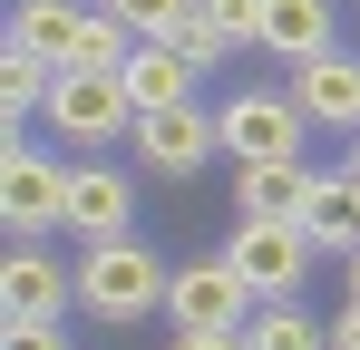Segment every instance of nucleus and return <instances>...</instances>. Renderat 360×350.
Returning a JSON list of instances; mask_svg holds the SVG:
<instances>
[{"label":"nucleus","mask_w":360,"mask_h":350,"mask_svg":"<svg viewBox=\"0 0 360 350\" xmlns=\"http://www.w3.org/2000/svg\"><path fill=\"white\" fill-rule=\"evenodd\" d=\"M166 263L136 243V233H98L88 253H78V311H98V321H146V311H166Z\"/></svg>","instance_id":"1"},{"label":"nucleus","mask_w":360,"mask_h":350,"mask_svg":"<svg viewBox=\"0 0 360 350\" xmlns=\"http://www.w3.org/2000/svg\"><path fill=\"white\" fill-rule=\"evenodd\" d=\"M224 253L243 263V283L263 292V302H302V273H311V253H321V243H311L302 214H243Z\"/></svg>","instance_id":"2"},{"label":"nucleus","mask_w":360,"mask_h":350,"mask_svg":"<svg viewBox=\"0 0 360 350\" xmlns=\"http://www.w3.org/2000/svg\"><path fill=\"white\" fill-rule=\"evenodd\" d=\"M253 311H263V292L243 283V263H234V253L185 263L176 283H166V321H176V331H243Z\"/></svg>","instance_id":"3"},{"label":"nucleus","mask_w":360,"mask_h":350,"mask_svg":"<svg viewBox=\"0 0 360 350\" xmlns=\"http://www.w3.org/2000/svg\"><path fill=\"white\" fill-rule=\"evenodd\" d=\"M39 117H59V136H78V146H117V136H136V98H127L117 68H59V88H49Z\"/></svg>","instance_id":"4"},{"label":"nucleus","mask_w":360,"mask_h":350,"mask_svg":"<svg viewBox=\"0 0 360 350\" xmlns=\"http://www.w3.org/2000/svg\"><path fill=\"white\" fill-rule=\"evenodd\" d=\"M224 117V156L234 166H273V156H302V136H311V108L302 98H283V88H243Z\"/></svg>","instance_id":"5"},{"label":"nucleus","mask_w":360,"mask_h":350,"mask_svg":"<svg viewBox=\"0 0 360 350\" xmlns=\"http://www.w3.org/2000/svg\"><path fill=\"white\" fill-rule=\"evenodd\" d=\"M214 146H224V117L214 108H136V166L146 175H205L214 166Z\"/></svg>","instance_id":"6"},{"label":"nucleus","mask_w":360,"mask_h":350,"mask_svg":"<svg viewBox=\"0 0 360 350\" xmlns=\"http://www.w3.org/2000/svg\"><path fill=\"white\" fill-rule=\"evenodd\" d=\"M0 214H10L20 243L49 233V224H68V166L59 156H30V146L10 136V156H0Z\"/></svg>","instance_id":"7"},{"label":"nucleus","mask_w":360,"mask_h":350,"mask_svg":"<svg viewBox=\"0 0 360 350\" xmlns=\"http://www.w3.org/2000/svg\"><path fill=\"white\" fill-rule=\"evenodd\" d=\"M68 302H78V263H49L39 243H20L0 263V311L10 321H68Z\"/></svg>","instance_id":"8"},{"label":"nucleus","mask_w":360,"mask_h":350,"mask_svg":"<svg viewBox=\"0 0 360 350\" xmlns=\"http://www.w3.org/2000/svg\"><path fill=\"white\" fill-rule=\"evenodd\" d=\"M136 224V175L117 166H68V233L98 243V233H127Z\"/></svg>","instance_id":"9"},{"label":"nucleus","mask_w":360,"mask_h":350,"mask_svg":"<svg viewBox=\"0 0 360 350\" xmlns=\"http://www.w3.org/2000/svg\"><path fill=\"white\" fill-rule=\"evenodd\" d=\"M117 78H127V98H136V108H185V98H195V58H185L176 39H136Z\"/></svg>","instance_id":"10"},{"label":"nucleus","mask_w":360,"mask_h":350,"mask_svg":"<svg viewBox=\"0 0 360 350\" xmlns=\"http://www.w3.org/2000/svg\"><path fill=\"white\" fill-rule=\"evenodd\" d=\"M302 224L321 253H360V175H311V195H302Z\"/></svg>","instance_id":"11"},{"label":"nucleus","mask_w":360,"mask_h":350,"mask_svg":"<svg viewBox=\"0 0 360 350\" xmlns=\"http://www.w3.org/2000/svg\"><path fill=\"white\" fill-rule=\"evenodd\" d=\"M302 108H311V127H351L360 136V58H302V88H292Z\"/></svg>","instance_id":"12"},{"label":"nucleus","mask_w":360,"mask_h":350,"mask_svg":"<svg viewBox=\"0 0 360 350\" xmlns=\"http://www.w3.org/2000/svg\"><path fill=\"white\" fill-rule=\"evenodd\" d=\"M263 49L273 58H321L331 49V0H263Z\"/></svg>","instance_id":"13"},{"label":"nucleus","mask_w":360,"mask_h":350,"mask_svg":"<svg viewBox=\"0 0 360 350\" xmlns=\"http://www.w3.org/2000/svg\"><path fill=\"white\" fill-rule=\"evenodd\" d=\"M243 214H302V195H311V166L302 156H273V166H243L234 175Z\"/></svg>","instance_id":"14"},{"label":"nucleus","mask_w":360,"mask_h":350,"mask_svg":"<svg viewBox=\"0 0 360 350\" xmlns=\"http://www.w3.org/2000/svg\"><path fill=\"white\" fill-rule=\"evenodd\" d=\"M49 88H59V58H49V49H30V39L0 49V98H10V117L49 108Z\"/></svg>","instance_id":"15"},{"label":"nucleus","mask_w":360,"mask_h":350,"mask_svg":"<svg viewBox=\"0 0 360 350\" xmlns=\"http://www.w3.org/2000/svg\"><path fill=\"white\" fill-rule=\"evenodd\" d=\"M243 341H253V350H331V331L302 321V302H263V311L243 321Z\"/></svg>","instance_id":"16"},{"label":"nucleus","mask_w":360,"mask_h":350,"mask_svg":"<svg viewBox=\"0 0 360 350\" xmlns=\"http://www.w3.org/2000/svg\"><path fill=\"white\" fill-rule=\"evenodd\" d=\"M78 20H88V0H20V10H10V39H30V49H49V58H59Z\"/></svg>","instance_id":"17"},{"label":"nucleus","mask_w":360,"mask_h":350,"mask_svg":"<svg viewBox=\"0 0 360 350\" xmlns=\"http://www.w3.org/2000/svg\"><path fill=\"white\" fill-rule=\"evenodd\" d=\"M98 10H117V20L136 30V39H166V30H176L185 10H195V0H98Z\"/></svg>","instance_id":"18"},{"label":"nucleus","mask_w":360,"mask_h":350,"mask_svg":"<svg viewBox=\"0 0 360 350\" xmlns=\"http://www.w3.org/2000/svg\"><path fill=\"white\" fill-rule=\"evenodd\" d=\"M195 10H205V20H214V30H224V39H263V0H195Z\"/></svg>","instance_id":"19"},{"label":"nucleus","mask_w":360,"mask_h":350,"mask_svg":"<svg viewBox=\"0 0 360 350\" xmlns=\"http://www.w3.org/2000/svg\"><path fill=\"white\" fill-rule=\"evenodd\" d=\"M166 39H176V49L195 58V68H205V58H224V49H234V39H224V30H214V20H205V10H185L176 30H166Z\"/></svg>","instance_id":"20"},{"label":"nucleus","mask_w":360,"mask_h":350,"mask_svg":"<svg viewBox=\"0 0 360 350\" xmlns=\"http://www.w3.org/2000/svg\"><path fill=\"white\" fill-rule=\"evenodd\" d=\"M0 350H68V341H59V321H10Z\"/></svg>","instance_id":"21"},{"label":"nucleus","mask_w":360,"mask_h":350,"mask_svg":"<svg viewBox=\"0 0 360 350\" xmlns=\"http://www.w3.org/2000/svg\"><path fill=\"white\" fill-rule=\"evenodd\" d=\"M176 350H253L243 331H176Z\"/></svg>","instance_id":"22"},{"label":"nucleus","mask_w":360,"mask_h":350,"mask_svg":"<svg viewBox=\"0 0 360 350\" xmlns=\"http://www.w3.org/2000/svg\"><path fill=\"white\" fill-rule=\"evenodd\" d=\"M331 350H360V302L341 311V321H331Z\"/></svg>","instance_id":"23"},{"label":"nucleus","mask_w":360,"mask_h":350,"mask_svg":"<svg viewBox=\"0 0 360 350\" xmlns=\"http://www.w3.org/2000/svg\"><path fill=\"white\" fill-rule=\"evenodd\" d=\"M351 302H360V253H351Z\"/></svg>","instance_id":"24"},{"label":"nucleus","mask_w":360,"mask_h":350,"mask_svg":"<svg viewBox=\"0 0 360 350\" xmlns=\"http://www.w3.org/2000/svg\"><path fill=\"white\" fill-rule=\"evenodd\" d=\"M351 175H360V136H351Z\"/></svg>","instance_id":"25"}]
</instances>
